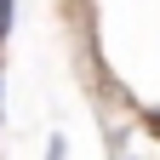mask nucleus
<instances>
[{
  "label": "nucleus",
  "mask_w": 160,
  "mask_h": 160,
  "mask_svg": "<svg viewBox=\"0 0 160 160\" xmlns=\"http://www.w3.org/2000/svg\"><path fill=\"white\" fill-rule=\"evenodd\" d=\"M0 92H6V69H0ZM0 120H6V103H0Z\"/></svg>",
  "instance_id": "obj_3"
},
{
  "label": "nucleus",
  "mask_w": 160,
  "mask_h": 160,
  "mask_svg": "<svg viewBox=\"0 0 160 160\" xmlns=\"http://www.w3.org/2000/svg\"><path fill=\"white\" fill-rule=\"evenodd\" d=\"M6 34H12V0H0V46H6Z\"/></svg>",
  "instance_id": "obj_1"
},
{
  "label": "nucleus",
  "mask_w": 160,
  "mask_h": 160,
  "mask_svg": "<svg viewBox=\"0 0 160 160\" xmlns=\"http://www.w3.org/2000/svg\"><path fill=\"white\" fill-rule=\"evenodd\" d=\"M46 160H63V137H46Z\"/></svg>",
  "instance_id": "obj_2"
}]
</instances>
